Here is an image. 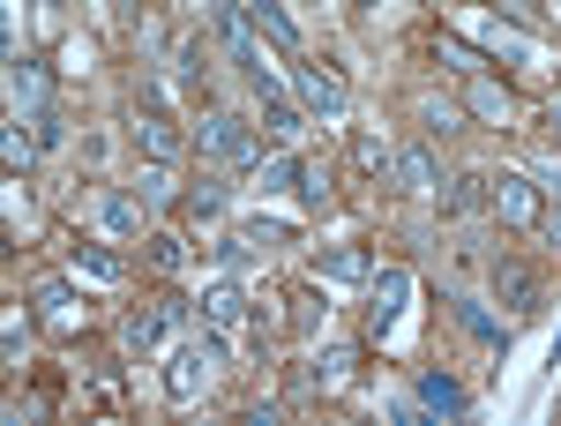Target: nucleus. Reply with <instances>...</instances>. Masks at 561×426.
Here are the masks:
<instances>
[{
  "label": "nucleus",
  "instance_id": "c9c22d12",
  "mask_svg": "<svg viewBox=\"0 0 561 426\" xmlns=\"http://www.w3.org/2000/svg\"><path fill=\"white\" fill-rule=\"evenodd\" d=\"M322 322V292H300L293 299V330H314Z\"/></svg>",
  "mask_w": 561,
  "mask_h": 426
},
{
  "label": "nucleus",
  "instance_id": "bb28decb",
  "mask_svg": "<svg viewBox=\"0 0 561 426\" xmlns=\"http://www.w3.org/2000/svg\"><path fill=\"white\" fill-rule=\"evenodd\" d=\"M472 113H479V120H510V113H517V97H510L502 83H479L472 90Z\"/></svg>",
  "mask_w": 561,
  "mask_h": 426
},
{
  "label": "nucleus",
  "instance_id": "39448f33",
  "mask_svg": "<svg viewBox=\"0 0 561 426\" xmlns=\"http://www.w3.org/2000/svg\"><path fill=\"white\" fill-rule=\"evenodd\" d=\"M486 203L502 210V224L531 232V224H539V180H531V172H502V180H486Z\"/></svg>",
  "mask_w": 561,
  "mask_h": 426
},
{
  "label": "nucleus",
  "instance_id": "9d476101",
  "mask_svg": "<svg viewBox=\"0 0 561 426\" xmlns=\"http://www.w3.org/2000/svg\"><path fill=\"white\" fill-rule=\"evenodd\" d=\"M494 292H502V307H510V314H539V277H531V269H524V262H494Z\"/></svg>",
  "mask_w": 561,
  "mask_h": 426
},
{
  "label": "nucleus",
  "instance_id": "4be33fe9",
  "mask_svg": "<svg viewBox=\"0 0 561 426\" xmlns=\"http://www.w3.org/2000/svg\"><path fill=\"white\" fill-rule=\"evenodd\" d=\"M479 203H486V180H479V172H465V180H449V195H442V210H449V217H472Z\"/></svg>",
  "mask_w": 561,
  "mask_h": 426
},
{
  "label": "nucleus",
  "instance_id": "9b49d317",
  "mask_svg": "<svg viewBox=\"0 0 561 426\" xmlns=\"http://www.w3.org/2000/svg\"><path fill=\"white\" fill-rule=\"evenodd\" d=\"M397 180L412 195H442V158H434L427 142H412V150H397Z\"/></svg>",
  "mask_w": 561,
  "mask_h": 426
},
{
  "label": "nucleus",
  "instance_id": "f03ea898",
  "mask_svg": "<svg viewBox=\"0 0 561 426\" xmlns=\"http://www.w3.org/2000/svg\"><path fill=\"white\" fill-rule=\"evenodd\" d=\"M217 38L232 45V68H240L262 97H277V76L262 68V53H255V15H248V0H225V8H217Z\"/></svg>",
  "mask_w": 561,
  "mask_h": 426
},
{
  "label": "nucleus",
  "instance_id": "20e7f679",
  "mask_svg": "<svg viewBox=\"0 0 561 426\" xmlns=\"http://www.w3.org/2000/svg\"><path fill=\"white\" fill-rule=\"evenodd\" d=\"M404 299H412V269L389 262L382 277H367V337H389L404 322Z\"/></svg>",
  "mask_w": 561,
  "mask_h": 426
},
{
  "label": "nucleus",
  "instance_id": "72a5a7b5",
  "mask_svg": "<svg viewBox=\"0 0 561 426\" xmlns=\"http://www.w3.org/2000/svg\"><path fill=\"white\" fill-rule=\"evenodd\" d=\"M203 68H210V45H203V31L180 45V83H203Z\"/></svg>",
  "mask_w": 561,
  "mask_h": 426
},
{
  "label": "nucleus",
  "instance_id": "4468645a",
  "mask_svg": "<svg viewBox=\"0 0 561 426\" xmlns=\"http://www.w3.org/2000/svg\"><path fill=\"white\" fill-rule=\"evenodd\" d=\"M248 15H255V31H262L270 45H277L285 60H300V31H293V15H285L277 0H248Z\"/></svg>",
  "mask_w": 561,
  "mask_h": 426
},
{
  "label": "nucleus",
  "instance_id": "e433bc0d",
  "mask_svg": "<svg viewBox=\"0 0 561 426\" xmlns=\"http://www.w3.org/2000/svg\"><path fill=\"white\" fill-rule=\"evenodd\" d=\"M531 180H539V195H554V203H561V150H554V158H539Z\"/></svg>",
  "mask_w": 561,
  "mask_h": 426
},
{
  "label": "nucleus",
  "instance_id": "ea45409f",
  "mask_svg": "<svg viewBox=\"0 0 561 426\" xmlns=\"http://www.w3.org/2000/svg\"><path fill=\"white\" fill-rule=\"evenodd\" d=\"M352 8H359V15H375V8H382V0H352Z\"/></svg>",
  "mask_w": 561,
  "mask_h": 426
},
{
  "label": "nucleus",
  "instance_id": "f3484780",
  "mask_svg": "<svg viewBox=\"0 0 561 426\" xmlns=\"http://www.w3.org/2000/svg\"><path fill=\"white\" fill-rule=\"evenodd\" d=\"M352 367H359V352H352V344H330V352L307 367V382H314V389H345V382H352Z\"/></svg>",
  "mask_w": 561,
  "mask_h": 426
},
{
  "label": "nucleus",
  "instance_id": "5701e85b",
  "mask_svg": "<svg viewBox=\"0 0 561 426\" xmlns=\"http://www.w3.org/2000/svg\"><path fill=\"white\" fill-rule=\"evenodd\" d=\"M420 128L427 135H457L465 128V105H457V97H427V105H420Z\"/></svg>",
  "mask_w": 561,
  "mask_h": 426
},
{
  "label": "nucleus",
  "instance_id": "2f4dec72",
  "mask_svg": "<svg viewBox=\"0 0 561 426\" xmlns=\"http://www.w3.org/2000/svg\"><path fill=\"white\" fill-rule=\"evenodd\" d=\"M434 53H442L449 68H465V76H486V53H472V45H465V38H442V45H434Z\"/></svg>",
  "mask_w": 561,
  "mask_h": 426
},
{
  "label": "nucleus",
  "instance_id": "f257e3e1",
  "mask_svg": "<svg viewBox=\"0 0 561 426\" xmlns=\"http://www.w3.org/2000/svg\"><path fill=\"white\" fill-rule=\"evenodd\" d=\"M210 367H225V337H217V322L203 330L195 344H180L173 359H165V396L173 404H187V396H203V382H210Z\"/></svg>",
  "mask_w": 561,
  "mask_h": 426
},
{
  "label": "nucleus",
  "instance_id": "423d86ee",
  "mask_svg": "<svg viewBox=\"0 0 561 426\" xmlns=\"http://www.w3.org/2000/svg\"><path fill=\"white\" fill-rule=\"evenodd\" d=\"M293 90H300V105L307 113H322V120H345L352 113V90H345V76H330V68H293Z\"/></svg>",
  "mask_w": 561,
  "mask_h": 426
},
{
  "label": "nucleus",
  "instance_id": "dca6fc26",
  "mask_svg": "<svg viewBox=\"0 0 561 426\" xmlns=\"http://www.w3.org/2000/svg\"><path fill=\"white\" fill-rule=\"evenodd\" d=\"M203 322H217V330H232V322H248V292L225 277V285H210L203 292Z\"/></svg>",
  "mask_w": 561,
  "mask_h": 426
},
{
  "label": "nucleus",
  "instance_id": "7c9ffc66",
  "mask_svg": "<svg viewBox=\"0 0 561 426\" xmlns=\"http://www.w3.org/2000/svg\"><path fill=\"white\" fill-rule=\"evenodd\" d=\"M31 135H38V150H60V142H68V120H60V105L31 113Z\"/></svg>",
  "mask_w": 561,
  "mask_h": 426
},
{
  "label": "nucleus",
  "instance_id": "6e6552de",
  "mask_svg": "<svg viewBox=\"0 0 561 426\" xmlns=\"http://www.w3.org/2000/svg\"><path fill=\"white\" fill-rule=\"evenodd\" d=\"M187 314H195L187 299H158L150 314H128V322H121V344H128V352H150V344H165V330L187 322Z\"/></svg>",
  "mask_w": 561,
  "mask_h": 426
},
{
  "label": "nucleus",
  "instance_id": "4c0bfd02",
  "mask_svg": "<svg viewBox=\"0 0 561 426\" xmlns=\"http://www.w3.org/2000/svg\"><path fill=\"white\" fill-rule=\"evenodd\" d=\"M547 128H554V142H561V97H554V105H547Z\"/></svg>",
  "mask_w": 561,
  "mask_h": 426
},
{
  "label": "nucleus",
  "instance_id": "f8f14e48",
  "mask_svg": "<svg viewBox=\"0 0 561 426\" xmlns=\"http://www.w3.org/2000/svg\"><path fill=\"white\" fill-rule=\"evenodd\" d=\"M142 210H150V203H142V195H121V187L98 195V224H105L113 240H135V232H142Z\"/></svg>",
  "mask_w": 561,
  "mask_h": 426
},
{
  "label": "nucleus",
  "instance_id": "0eeeda50",
  "mask_svg": "<svg viewBox=\"0 0 561 426\" xmlns=\"http://www.w3.org/2000/svg\"><path fill=\"white\" fill-rule=\"evenodd\" d=\"M8 105H15V113H45V105H53V76H45V60L8 53Z\"/></svg>",
  "mask_w": 561,
  "mask_h": 426
},
{
  "label": "nucleus",
  "instance_id": "412c9836",
  "mask_svg": "<svg viewBox=\"0 0 561 426\" xmlns=\"http://www.w3.org/2000/svg\"><path fill=\"white\" fill-rule=\"evenodd\" d=\"M76 277H90V285H121V255H105V247H76Z\"/></svg>",
  "mask_w": 561,
  "mask_h": 426
},
{
  "label": "nucleus",
  "instance_id": "a211bd4d",
  "mask_svg": "<svg viewBox=\"0 0 561 426\" xmlns=\"http://www.w3.org/2000/svg\"><path fill=\"white\" fill-rule=\"evenodd\" d=\"M307 158L300 150H277V158H262V195H285V187H300Z\"/></svg>",
  "mask_w": 561,
  "mask_h": 426
},
{
  "label": "nucleus",
  "instance_id": "f704fd0d",
  "mask_svg": "<svg viewBox=\"0 0 561 426\" xmlns=\"http://www.w3.org/2000/svg\"><path fill=\"white\" fill-rule=\"evenodd\" d=\"M31 299H38V307H53V314H68V307H76V285H68V277H45Z\"/></svg>",
  "mask_w": 561,
  "mask_h": 426
},
{
  "label": "nucleus",
  "instance_id": "7ed1b4c3",
  "mask_svg": "<svg viewBox=\"0 0 561 426\" xmlns=\"http://www.w3.org/2000/svg\"><path fill=\"white\" fill-rule=\"evenodd\" d=\"M203 158L210 165H262V135L240 113H210L203 120Z\"/></svg>",
  "mask_w": 561,
  "mask_h": 426
},
{
  "label": "nucleus",
  "instance_id": "393cba45",
  "mask_svg": "<svg viewBox=\"0 0 561 426\" xmlns=\"http://www.w3.org/2000/svg\"><path fill=\"white\" fill-rule=\"evenodd\" d=\"M240 232H248V247H293V224L285 217H248Z\"/></svg>",
  "mask_w": 561,
  "mask_h": 426
},
{
  "label": "nucleus",
  "instance_id": "aec40b11",
  "mask_svg": "<svg viewBox=\"0 0 561 426\" xmlns=\"http://www.w3.org/2000/svg\"><path fill=\"white\" fill-rule=\"evenodd\" d=\"M352 165L375 172V180H397V150H382L375 135H352Z\"/></svg>",
  "mask_w": 561,
  "mask_h": 426
},
{
  "label": "nucleus",
  "instance_id": "c756f323",
  "mask_svg": "<svg viewBox=\"0 0 561 426\" xmlns=\"http://www.w3.org/2000/svg\"><path fill=\"white\" fill-rule=\"evenodd\" d=\"M150 262H158L165 277H180V269H187V247H180V232H150Z\"/></svg>",
  "mask_w": 561,
  "mask_h": 426
},
{
  "label": "nucleus",
  "instance_id": "ddd939ff",
  "mask_svg": "<svg viewBox=\"0 0 561 426\" xmlns=\"http://www.w3.org/2000/svg\"><path fill=\"white\" fill-rule=\"evenodd\" d=\"M314 277L322 285H367L375 262H367V247H330V255H314Z\"/></svg>",
  "mask_w": 561,
  "mask_h": 426
},
{
  "label": "nucleus",
  "instance_id": "6ab92c4d",
  "mask_svg": "<svg viewBox=\"0 0 561 426\" xmlns=\"http://www.w3.org/2000/svg\"><path fill=\"white\" fill-rule=\"evenodd\" d=\"M449 307H457V322H465V330H472L479 344H494V352H502V344H510V330H502V322H494V314H486V307H479V299H449Z\"/></svg>",
  "mask_w": 561,
  "mask_h": 426
},
{
  "label": "nucleus",
  "instance_id": "1a4fd4ad",
  "mask_svg": "<svg viewBox=\"0 0 561 426\" xmlns=\"http://www.w3.org/2000/svg\"><path fill=\"white\" fill-rule=\"evenodd\" d=\"M135 120H142V128H135V142H142V150H150L158 165H165V158L180 150V128L165 120V105H158V90H142V105H135Z\"/></svg>",
  "mask_w": 561,
  "mask_h": 426
},
{
  "label": "nucleus",
  "instance_id": "a878e982",
  "mask_svg": "<svg viewBox=\"0 0 561 426\" xmlns=\"http://www.w3.org/2000/svg\"><path fill=\"white\" fill-rule=\"evenodd\" d=\"M0 158H8V172H31V165H38V135L8 128V135H0Z\"/></svg>",
  "mask_w": 561,
  "mask_h": 426
},
{
  "label": "nucleus",
  "instance_id": "b1692460",
  "mask_svg": "<svg viewBox=\"0 0 561 426\" xmlns=\"http://www.w3.org/2000/svg\"><path fill=\"white\" fill-rule=\"evenodd\" d=\"M262 128L293 142V135H307V120H300V105H285V97H262Z\"/></svg>",
  "mask_w": 561,
  "mask_h": 426
},
{
  "label": "nucleus",
  "instance_id": "cd10ccee",
  "mask_svg": "<svg viewBox=\"0 0 561 426\" xmlns=\"http://www.w3.org/2000/svg\"><path fill=\"white\" fill-rule=\"evenodd\" d=\"M187 210H195V217H217V210H225V180H217V172H203V180L187 187Z\"/></svg>",
  "mask_w": 561,
  "mask_h": 426
},
{
  "label": "nucleus",
  "instance_id": "c85d7f7f",
  "mask_svg": "<svg viewBox=\"0 0 561 426\" xmlns=\"http://www.w3.org/2000/svg\"><path fill=\"white\" fill-rule=\"evenodd\" d=\"M135 195H142L150 210H158V203H173V172H165L158 158H150V165H142V180H135Z\"/></svg>",
  "mask_w": 561,
  "mask_h": 426
},
{
  "label": "nucleus",
  "instance_id": "2eb2a0df",
  "mask_svg": "<svg viewBox=\"0 0 561 426\" xmlns=\"http://www.w3.org/2000/svg\"><path fill=\"white\" fill-rule=\"evenodd\" d=\"M420 404H427V412H442V419H457V412L472 404V389L457 382V375H420Z\"/></svg>",
  "mask_w": 561,
  "mask_h": 426
},
{
  "label": "nucleus",
  "instance_id": "473e14b6",
  "mask_svg": "<svg viewBox=\"0 0 561 426\" xmlns=\"http://www.w3.org/2000/svg\"><path fill=\"white\" fill-rule=\"evenodd\" d=\"M300 203H307V210H330V203H337V195H330V172H322V165L300 172Z\"/></svg>",
  "mask_w": 561,
  "mask_h": 426
},
{
  "label": "nucleus",
  "instance_id": "58836bf2",
  "mask_svg": "<svg viewBox=\"0 0 561 426\" xmlns=\"http://www.w3.org/2000/svg\"><path fill=\"white\" fill-rule=\"evenodd\" d=\"M547 240H554V247H561V210H554V217H547Z\"/></svg>",
  "mask_w": 561,
  "mask_h": 426
}]
</instances>
